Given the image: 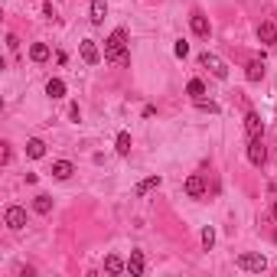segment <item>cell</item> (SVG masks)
Instances as JSON below:
<instances>
[{
	"mask_svg": "<svg viewBox=\"0 0 277 277\" xmlns=\"http://www.w3.org/2000/svg\"><path fill=\"white\" fill-rule=\"evenodd\" d=\"M245 78H248V82H261V78H264V62L261 59H251L245 66Z\"/></svg>",
	"mask_w": 277,
	"mask_h": 277,
	"instance_id": "11",
	"label": "cell"
},
{
	"mask_svg": "<svg viewBox=\"0 0 277 277\" xmlns=\"http://www.w3.org/2000/svg\"><path fill=\"white\" fill-rule=\"evenodd\" d=\"M127 274H131V277H140V274H144V251H131V258H127Z\"/></svg>",
	"mask_w": 277,
	"mask_h": 277,
	"instance_id": "13",
	"label": "cell"
},
{
	"mask_svg": "<svg viewBox=\"0 0 277 277\" xmlns=\"http://www.w3.org/2000/svg\"><path fill=\"white\" fill-rule=\"evenodd\" d=\"M264 160H267V150L261 144V137H251V144H248V163H251V166H264Z\"/></svg>",
	"mask_w": 277,
	"mask_h": 277,
	"instance_id": "7",
	"label": "cell"
},
{
	"mask_svg": "<svg viewBox=\"0 0 277 277\" xmlns=\"http://www.w3.org/2000/svg\"><path fill=\"white\" fill-rule=\"evenodd\" d=\"M245 131H248V137H261V134H264V121H261V114H258V111L245 114Z\"/></svg>",
	"mask_w": 277,
	"mask_h": 277,
	"instance_id": "9",
	"label": "cell"
},
{
	"mask_svg": "<svg viewBox=\"0 0 277 277\" xmlns=\"http://www.w3.org/2000/svg\"><path fill=\"white\" fill-rule=\"evenodd\" d=\"M196 108H202V111H212V114H216V111H219V104H216V101H202V98H196Z\"/></svg>",
	"mask_w": 277,
	"mask_h": 277,
	"instance_id": "25",
	"label": "cell"
},
{
	"mask_svg": "<svg viewBox=\"0 0 277 277\" xmlns=\"http://www.w3.org/2000/svg\"><path fill=\"white\" fill-rule=\"evenodd\" d=\"M46 95L49 98H66V82H62V78H49V82H46Z\"/></svg>",
	"mask_w": 277,
	"mask_h": 277,
	"instance_id": "17",
	"label": "cell"
},
{
	"mask_svg": "<svg viewBox=\"0 0 277 277\" xmlns=\"http://www.w3.org/2000/svg\"><path fill=\"white\" fill-rule=\"evenodd\" d=\"M4 222H7V228H10V231L26 228V209H23V205H7Z\"/></svg>",
	"mask_w": 277,
	"mask_h": 277,
	"instance_id": "3",
	"label": "cell"
},
{
	"mask_svg": "<svg viewBox=\"0 0 277 277\" xmlns=\"http://www.w3.org/2000/svg\"><path fill=\"white\" fill-rule=\"evenodd\" d=\"M199 62H202V66L209 69V72L216 75V78H222V82L228 78V66H225V62H222L219 56H212V52H202V56H199Z\"/></svg>",
	"mask_w": 277,
	"mask_h": 277,
	"instance_id": "4",
	"label": "cell"
},
{
	"mask_svg": "<svg viewBox=\"0 0 277 277\" xmlns=\"http://www.w3.org/2000/svg\"><path fill=\"white\" fill-rule=\"evenodd\" d=\"M13 160V150H10V144H4V163H10Z\"/></svg>",
	"mask_w": 277,
	"mask_h": 277,
	"instance_id": "29",
	"label": "cell"
},
{
	"mask_svg": "<svg viewBox=\"0 0 277 277\" xmlns=\"http://www.w3.org/2000/svg\"><path fill=\"white\" fill-rule=\"evenodd\" d=\"M108 16V0H92V23H104Z\"/></svg>",
	"mask_w": 277,
	"mask_h": 277,
	"instance_id": "15",
	"label": "cell"
},
{
	"mask_svg": "<svg viewBox=\"0 0 277 277\" xmlns=\"http://www.w3.org/2000/svg\"><path fill=\"white\" fill-rule=\"evenodd\" d=\"M186 95H193V98H202V95H205V85H202V78H189V85H186Z\"/></svg>",
	"mask_w": 277,
	"mask_h": 277,
	"instance_id": "21",
	"label": "cell"
},
{
	"mask_svg": "<svg viewBox=\"0 0 277 277\" xmlns=\"http://www.w3.org/2000/svg\"><path fill=\"white\" fill-rule=\"evenodd\" d=\"M271 216H274V222H277V199H274V205H271Z\"/></svg>",
	"mask_w": 277,
	"mask_h": 277,
	"instance_id": "30",
	"label": "cell"
},
{
	"mask_svg": "<svg viewBox=\"0 0 277 277\" xmlns=\"http://www.w3.org/2000/svg\"><path fill=\"white\" fill-rule=\"evenodd\" d=\"M33 212L49 216V212H52V199H49V196H36V199H33Z\"/></svg>",
	"mask_w": 277,
	"mask_h": 277,
	"instance_id": "20",
	"label": "cell"
},
{
	"mask_svg": "<svg viewBox=\"0 0 277 277\" xmlns=\"http://www.w3.org/2000/svg\"><path fill=\"white\" fill-rule=\"evenodd\" d=\"M258 39H261L264 46H274V42H277V23L274 20H264L261 26H258Z\"/></svg>",
	"mask_w": 277,
	"mask_h": 277,
	"instance_id": "10",
	"label": "cell"
},
{
	"mask_svg": "<svg viewBox=\"0 0 277 277\" xmlns=\"http://www.w3.org/2000/svg\"><path fill=\"white\" fill-rule=\"evenodd\" d=\"M78 52H82V59L88 62V66H98V62H101V52H98L95 39H82L78 42Z\"/></svg>",
	"mask_w": 277,
	"mask_h": 277,
	"instance_id": "8",
	"label": "cell"
},
{
	"mask_svg": "<svg viewBox=\"0 0 277 277\" xmlns=\"http://www.w3.org/2000/svg\"><path fill=\"white\" fill-rule=\"evenodd\" d=\"M104 271H108V274H121V271H127V261H121L118 254H108V258H104Z\"/></svg>",
	"mask_w": 277,
	"mask_h": 277,
	"instance_id": "16",
	"label": "cell"
},
{
	"mask_svg": "<svg viewBox=\"0 0 277 277\" xmlns=\"http://www.w3.org/2000/svg\"><path fill=\"white\" fill-rule=\"evenodd\" d=\"M154 186H160V176H150V180L140 183V186H137V196H144L147 189H154Z\"/></svg>",
	"mask_w": 277,
	"mask_h": 277,
	"instance_id": "23",
	"label": "cell"
},
{
	"mask_svg": "<svg viewBox=\"0 0 277 277\" xmlns=\"http://www.w3.org/2000/svg\"><path fill=\"white\" fill-rule=\"evenodd\" d=\"M241 271H254V274H261L267 271V258L264 254H251V251H245V254H238V261H235Z\"/></svg>",
	"mask_w": 277,
	"mask_h": 277,
	"instance_id": "2",
	"label": "cell"
},
{
	"mask_svg": "<svg viewBox=\"0 0 277 277\" xmlns=\"http://www.w3.org/2000/svg\"><path fill=\"white\" fill-rule=\"evenodd\" d=\"M72 173H75V166L69 163V160H56V163H52V180H69Z\"/></svg>",
	"mask_w": 277,
	"mask_h": 277,
	"instance_id": "12",
	"label": "cell"
},
{
	"mask_svg": "<svg viewBox=\"0 0 277 277\" xmlns=\"http://www.w3.org/2000/svg\"><path fill=\"white\" fill-rule=\"evenodd\" d=\"M104 59L108 62H127V30H114L104 39Z\"/></svg>",
	"mask_w": 277,
	"mask_h": 277,
	"instance_id": "1",
	"label": "cell"
},
{
	"mask_svg": "<svg viewBox=\"0 0 277 277\" xmlns=\"http://www.w3.org/2000/svg\"><path fill=\"white\" fill-rule=\"evenodd\" d=\"M7 49H10V52H16V49H20V39H16L13 33H10V36H7Z\"/></svg>",
	"mask_w": 277,
	"mask_h": 277,
	"instance_id": "26",
	"label": "cell"
},
{
	"mask_svg": "<svg viewBox=\"0 0 277 277\" xmlns=\"http://www.w3.org/2000/svg\"><path fill=\"white\" fill-rule=\"evenodd\" d=\"M26 157L42 160V157H46V144H42L39 137H30V140H26Z\"/></svg>",
	"mask_w": 277,
	"mask_h": 277,
	"instance_id": "14",
	"label": "cell"
},
{
	"mask_svg": "<svg viewBox=\"0 0 277 277\" xmlns=\"http://www.w3.org/2000/svg\"><path fill=\"white\" fill-rule=\"evenodd\" d=\"M30 59L33 62H46L49 59V46H46V42H33V46H30Z\"/></svg>",
	"mask_w": 277,
	"mask_h": 277,
	"instance_id": "18",
	"label": "cell"
},
{
	"mask_svg": "<svg viewBox=\"0 0 277 277\" xmlns=\"http://www.w3.org/2000/svg\"><path fill=\"white\" fill-rule=\"evenodd\" d=\"M183 193L189 196V199H202V196H205V180H202L199 173L186 176V183H183Z\"/></svg>",
	"mask_w": 277,
	"mask_h": 277,
	"instance_id": "6",
	"label": "cell"
},
{
	"mask_svg": "<svg viewBox=\"0 0 277 277\" xmlns=\"http://www.w3.org/2000/svg\"><path fill=\"white\" fill-rule=\"evenodd\" d=\"M114 150H118L121 157H127V154H131V134H127V131H121V134H118V140H114Z\"/></svg>",
	"mask_w": 277,
	"mask_h": 277,
	"instance_id": "19",
	"label": "cell"
},
{
	"mask_svg": "<svg viewBox=\"0 0 277 277\" xmlns=\"http://www.w3.org/2000/svg\"><path fill=\"white\" fill-rule=\"evenodd\" d=\"M69 118H72V121H78V118H82V111H78V104H72V108H69Z\"/></svg>",
	"mask_w": 277,
	"mask_h": 277,
	"instance_id": "28",
	"label": "cell"
},
{
	"mask_svg": "<svg viewBox=\"0 0 277 277\" xmlns=\"http://www.w3.org/2000/svg\"><path fill=\"white\" fill-rule=\"evenodd\" d=\"M189 26H193V33H196L199 39H209V36H212V23H209V16H205L202 10H193Z\"/></svg>",
	"mask_w": 277,
	"mask_h": 277,
	"instance_id": "5",
	"label": "cell"
},
{
	"mask_svg": "<svg viewBox=\"0 0 277 277\" xmlns=\"http://www.w3.org/2000/svg\"><path fill=\"white\" fill-rule=\"evenodd\" d=\"M173 52H176V56H180V59H186V56H189V42H186V39H176Z\"/></svg>",
	"mask_w": 277,
	"mask_h": 277,
	"instance_id": "24",
	"label": "cell"
},
{
	"mask_svg": "<svg viewBox=\"0 0 277 277\" xmlns=\"http://www.w3.org/2000/svg\"><path fill=\"white\" fill-rule=\"evenodd\" d=\"M212 245H216V231H212V225H205V228H202V248L209 251Z\"/></svg>",
	"mask_w": 277,
	"mask_h": 277,
	"instance_id": "22",
	"label": "cell"
},
{
	"mask_svg": "<svg viewBox=\"0 0 277 277\" xmlns=\"http://www.w3.org/2000/svg\"><path fill=\"white\" fill-rule=\"evenodd\" d=\"M42 13H46L49 20H52V16H56V7H52V0H46V7H42Z\"/></svg>",
	"mask_w": 277,
	"mask_h": 277,
	"instance_id": "27",
	"label": "cell"
}]
</instances>
